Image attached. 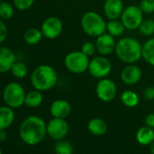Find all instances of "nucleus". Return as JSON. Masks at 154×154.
<instances>
[{
    "mask_svg": "<svg viewBox=\"0 0 154 154\" xmlns=\"http://www.w3.org/2000/svg\"><path fill=\"white\" fill-rule=\"evenodd\" d=\"M12 75L16 79H23L28 75V68L23 62L16 61L11 69Z\"/></svg>",
    "mask_w": 154,
    "mask_h": 154,
    "instance_id": "obj_25",
    "label": "nucleus"
},
{
    "mask_svg": "<svg viewBox=\"0 0 154 154\" xmlns=\"http://www.w3.org/2000/svg\"><path fill=\"white\" fill-rule=\"evenodd\" d=\"M89 61L90 60H88V56H87L81 51H70L66 55L64 59L65 67L69 71L74 74L84 73L86 70H88Z\"/></svg>",
    "mask_w": 154,
    "mask_h": 154,
    "instance_id": "obj_6",
    "label": "nucleus"
},
{
    "mask_svg": "<svg viewBox=\"0 0 154 154\" xmlns=\"http://www.w3.org/2000/svg\"><path fill=\"white\" fill-rule=\"evenodd\" d=\"M43 101V97L42 94V91L40 90H32L26 94L25 99H24V105L31 108L38 107L42 105Z\"/></svg>",
    "mask_w": 154,
    "mask_h": 154,
    "instance_id": "obj_20",
    "label": "nucleus"
},
{
    "mask_svg": "<svg viewBox=\"0 0 154 154\" xmlns=\"http://www.w3.org/2000/svg\"><path fill=\"white\" fill-rule=\"evenodd\" d=\"M115 51L121 61L134 64L143 57V45L133 37H125L116 42Z\"/></svg>",
    "mask_w": 154,
    "mask_h": 154,
    "instance_id": "obj_2",
    "label": "nucleus"
},
{
    "mask_svg": "<svg viewBox=\"0 0 154 154\" xmlns=\"http://www.w3.org/2000/svg\"><path fill=\"white\" fill-rule=\"evenodd\" d=\"M149 146H150V152L152 154H154V141L149 145Z\"/></svg>",
    "mask_w": 154,
    "mask_h": 154,
    "instance_id": "obj_36",
    "label": "nucleus"
},
{
    "mask_svg": "<svg viewBox=\"0 0 154 154\" xmlns=\"http://www.w3.org/2000/svg\"><path fill=\"white\" fill-rule=\"evenodd\" d=\"M136 141L139 144L147 146L154 141V130L150 126H143L136 133Z\"/></svg>",
    "mask_w": 154,
    "mask_h": 154,
    "instance_id": "obj_18",
    "label": "nucleus"
},
{
    "mask_svg": "<svg viewBox=\"0 0 154 154\" xmlns=\"http://www.w3.org/2000/svg\"><path fill=\"white\" fill-rule=\"evenodd\" d=\"M58 81L56 70L49 65L36 67L31 74V83L34 89L42 92L48 91L55 87Z\"/></svg>",
    "mask_w": 154,
    "mask_h": 154,
    "instance_id": "obj_3",
    "label": "nucleus"
},
{
    "mask_svg": "<svg viewBox=\"0 0 154 154\" xmlns=\"http://www.w3.org/2000/svg\"><path fill=\"white\" fill-rule=\"evenodd\" d=\"M143 58L148 64L154 67V38L148 40L143 45Z\"/></svg>",
    "mask_w": 154,
    "mask_h": 154,
    "instance_id": "obj_24",
    "label": "nucleus"
},
{
    "mask_svg": "<svg viewBox=\"0 0 154 154\" xmlns=\"http://www.w3.org/2000/svg\"><path fill=\"white\" fill-rule=\"evenodd\" d=\"M143 96L147 100H154V87H148L143 91Z\"/></svg>",
    "mask_w": 154,
    "mask_h": 154,
    "instance_id": "obj_33",
    "label": "nucleus"
},
{
    "mask_svg": "<svg viewBox=\"0 0 154 154\" xmlns=\"http://www.w3.org/2000/svg\"><path fill=\"white\" fill-rule=\"evenodd\" d=\"M25 92L23 86L17 82L8 83L3 91V100L5 104L12 108H18L24 105Z\"/></svg>",
    "mask_w": 154,
    "mask_h": 154,
    "instance_id": "obj_5",
    "label": "nucleus"
},
{
    "mask_svg": "<svg viewBox=\"0 0 154 154\" xmlns=\"http://www.w3.org/2000/svg\"><path fill=\"white\" fill-rule=\"evenodd\" d=\"M7 137V134L5 132V129H0V142L4 143Z\"/></svg>",
    "mask_w": 154,
    "mask_h": 154,
    "instance_id": "obj_35",
    "label": "nucleus"
},
{
    "mask_svg": "<svg viewBox=\"0 0 154 154\" xmlns=\"http://www.w3.org/2000/svg\"><path fill=\"white\" fill-rule=\"evenodd\" d=\"M35 0H13L14 6L21 11L29 9L34 3Z\"/></svg>",
    "mask_w": 154,
    "mask_h": 154,
    "instance_id": "obj_29",
    "label": "nucleus"
},
{
    "mask_svg": "<svg viewBox=\"0 0 154 154\" xmlns=\"http://www.w3.org/2000/svg\"><path fill=\"white\" fill-rule=\"evenodd\" d=\"M14 108L4 106L0 108V129L9 128L14 121Z\"/></svg>",
    "mask_w": 154,
    "mask_h": 154,
    "instance_id": "obj_19",
    "label": "nucleus"
},
{
    "mask_svg": "<svg viewBox=\"0 0 154 154\" xmlns=\"http://www.w3.org/2000/svg\"><path fill=\"white\" fill-rule=\"evenodd\" d=\"M97 50V47H96V44H94L93 42H86L82 44L81 46V51L83 53H85L87 56H92L95 51Z\"/></svg>",
    "mask_w": 154,
    "mask_h": 154,
    "instance_id": "obj_30",
    "label": "nucleus"
},
{
    "mask_svg": "<svg viewBox=\"0 0 154 154\" xmlns=\"http://www.w3.org/2000/svg\"><path fill=\"white\" fill-rule=\"evenodd\" d=\"M41 30L45 38L53 40L58 38L62 32L63 24L59 17L50 16L43 21Z\"/></svg>",
    "mask_w": 154,
    "mask_h": 154,
    "instance_id": "obj_11",
    "label": "nucleus"
},
{
    "mask_svg": "<svg viewBox=\"0 0 154 154\" xmlns=\"http://www.w3.org/2000/svg\"><path fill=\"white\" fill-rule=\"evenodd\" d=\"M139 96L132 90H126L125 92H123V94L121 95V101L122 103L130 108L135 107L138 106L139 104Z\"/></svg>",
    "mask_w": 154,
    "mask_h": 154,
    "instance_id": "obj_23",
    "label": "nucleus"
},
{
    "mask_svg": "<svg viewBox=\"0 0 154 154\" xmlns=\"http://www.w3.org/2000/svg\"><path fill=\"white\" fill-rule=\"evenodd\" d=\"M140 8L145 14L154 13V0H142Z\"/></svg>",
    "mask_w": 154,
    "mask_h": 154,
    "instance_id": "obj_31",
    "label": "nucleus"
},
{
    "mask_svg": "<svg viewBox=\"0 0 154 154\" xmlns=\"http://www.w3.org/2000/svg\"><path fill=\"white\" fill-rule=\"evenodd\" d=\"M88 129L91 134L96 136H102L107 132V125L103 119L94 117L89 120L88 124Z\"/></svg>",
    "mask_w": 154,
    "mask_h": 154,
    "instance_id": "obj_17",
    "label": "nucleus"
},
{
    "mask_svg": "<svg viewBox=\"0 0 154 154\" xmlns=\"http://www.w3.org/2000/svg\"><path fill=\"white\" fill-rule=\"evenodd\" d=\"M7 37V27L5 21H0V42H4Z\"/></svg>",
    "mask_w": 154,
    "mask_h": 154,
    "instance_id": "obj_32",
    "label": "nucleus"
},
{
    "mask_svg": "<svg viewBox=\"0 0 154 154\" xmlns=\"http://www.w3.org/2000/svg\"><path fill=\"white\" fill-rule=\"evenodd\" d=\"M139 31L145 36H151L154 33V21L152 19L143 20L139 27Z\"/></svg>",
    "mask_w": 154,
    "mask_h": 154,
    "instance_id": "obj_28",
    "label": "nucleus"
},
{
    "mask_svg": "<svg viewBox=\"0 0 154 154\" xmlns=\"http://www.w3.org/2000/svg\"><path fill=\"white\" fill-rule=\"evenodd\" d=\"M142 69L138 66L129 64L122 70L121 79L125 84L132 86L140 81V79H142Z\"/></svg>",
    "mask_w": 154,
    "mask_h": 154,
    "instance_id": "obj_13",
    "label": "nucleus"
},
{
    "mask_svg": "<svg viewBox=\"0 0 154 154\" xmlns=\"http://www.w3.org/2000/svg\"><path fill=\"white\" fill-rule=\"evenodd\" d=\"M50 113L53 117L65 119L71 113V106L64 99H57L51 103Z\"/></svg>",
    "mask_w": 154,
    "mask_h": 154,
    "instance_id": "obj_14",
    "label": "nucleus"
},
{
    "mask_svg": "<svg viewBox=\"0 0 154 154\" xmlns=\"http://www.w3.org/2000/svg\"><path fill=\"white\" fill-rule=\"evenodd\" d=\"M47 135V124L36 116H30L23 120L19 126V136L27 145L41 143Z\"/></svg>",
    "mask_w": 154,
    "mask_h": 154,
    "instance_id": "obj_1",
    "label": "nucleus"
},
{
    "mask_svg": "<svg viewBox=\"0 0 154 154\" xmlns=\"http://www.w3.org/2000/svg\"><path fill=\"white\" fill-rule=\"evenodd\" d=\"M81 27L86 34L90 37H98L106 31V23L96 12L88 11L81 17Z\"/></svg>",
    "mask_w": 154,
    "mask_h": 154,
    "instance_id": "obj_4",
    "label": "nucleus"
},
{
    "mask_svg": "<svg viewBox=\"0 0 154 154\" xmlns=\"http://www.w3.org/2000/svg\"><path fill=\"white\" fill-rule=\"evenodd\" d=\"M88 70L94 78L104 79L110 74L112 70V64L106 57L101 55L93 58L89 61Z\"/></svg>",
    "mask_w": 154,
    "mask_h": 154,
    "instance_id": "obj_8",
    "label": "nucleus"
},
{
    "mask_svg": "<svg viewBox=\"0 0 154 154\" xmlns=\"http://www.w3.org/2000/svg\"><path fill=\"white\" fill-rule=\"evenodd\" d=\"M117 93V88L116 83L106 78L100 79V81L97 83L96 88L97 97L103 102L112 101Z\"/></svg>",
    "mask_w": 154,
    "mask_h": 154,
    "instance_id": "obj_10",
    "label": "nucleus"
},
{
    "mask_svg": "<svg viewBox=\"0 0 154 154\" xmlns=\"http://www.w3.org/2000/svg\"><path fill=\"white\" fill-rule=\"evenodd\" d=\"M125 29V26L124 25L123 22L119 21L118 19L110 20L108 23H106V31L114 37L121 36L124 33Z\"/></svg>",
    "mask_w": 154,
    "mask_h": 154,
    "instance_id": "obj_22",
    "label": "nucleus"
},
{
    "mask_svg": "<svg viewBox=\"0 0 154 154\" xmlns=\"http://www.w3.org/2000/svg\"><path fill=\"white\" fill-rule=\"evenodd\" d=\"M54 152L57 154H71L73 152V146L67 141L59 140L54 146Z\"/></svg>",
    "mask_w": 154,
    "mask_h": 154,
    "instance_id": "obj_26",
    "label": "nucleus"
},
{
    "mask_svg": "<svg viewBox=\"0 0 154 154\" xmlns=\"http://www.w3.org/2000/svg\"><path fill=\"white\" fill-rule=\"evenodd\" d=\"M121 21L128 30H135L143 21V12L137 5H129L124 9Z\"/></svg>",
    "mask_w": 154,
    "mask_h": 154,
    "instance_id": "obj_7",
    "label": "nucleus"
},
{
    "mask_svg": "<svg viewBox=\"0 0 154 154\" xmlns=\"http://www.w3.org/2000/svg\"><path fill=\"white\" fill-rule=\"evenodd\" d=\"M124 9L122 0H106L104 4V12L109 20H115L121 17Z\"/></svg>",
    "mask_w": 154,
    "mask_h": 154,
    "instance_id": "obj_15",
    "label": "nucleus"
},
{
    "mask_svg": "<svg viewBox=\"0 0 154 154\" xmlns=\"http://www.w3.org/2000/svg\"><path fill=\"white\" fill-rule=\"evenodd\" d=\"M43 33L42 30L36 29V28H30L28 29L23 35L24 41L29 45H36L41 42L42 39Z\"/></svg>",
    "mask_w": 154,
    "mask_h": 154,
    "instance_id": "obj_21",
    "label": "nucleus"
},
{
    "mask_svg": "<svg viewBox=\"0 0 154 154\" xmlns=\"http://www.w3.org/2000/svg\"><path fill=\"white\" fill-rule=\"evenodd\" d=\"M13 14H14V8H13V6L9 3H7L5 1H3L1 3V5H0L1 20L7 21V20L12 18Z\"/></svg>",
    "mask_w": 154,
    "mask_h": 154,
    "instance_id": "obj_27",
    "label": "nucleus"
},
{
    "mask_svg": "<svg viewBox=\"0 0 154 154\" xmlns=\"http://www.w3.org/2000/svg\"><path fill=\"white\" fill-rule=\"evenodd\" d=\"M16 62V57L14 51L6 47L0 49V72L5 73L11 71L13 66Z\"/></svg>",
    "mask_w": 154,
    "mask_h": 154,
    "instance_id": "obj_16",
    "label": "nucleus"
},
{
    "mask_svg": "<svg viewBox=\"0 0 154 154\" xmlns=\"http://www.w3.org/2000/svg\"><path fill=\"white\" fill-rule=\"evenodd\" d=\"M95 44L98 53L103 56L111 54L113 51H115L116 46V42L114 36L108 32H105L97 37Z\"/></svg>",
    "mask_w": 154,
    "mask_h": 154,
    "instance_id": "obj_12",
    "label": "nucleus"
},
{
    "mask_svg": "<svg viewBox=\"0 0 154 154\" xmlns=\"http://www.w3.org/2000/svg\"><path fill=\"white\" fill-rule=\"evenodd\" d=\"M69 133V125L64 118L53 117L47 124V135L52 140H62Z\"/></svg>",
    "mask_w": 154,
    "mask_h": 154,
    "instance_id": "obj_9",
    "label": "nucleus"
},
{
    "mask_svg": "<svg viewBox=\"0 0 154 154\" xmlns=\"http://www.w3.org/2000/svg\"><path fill=\"white\" fill-rule=\"evenodd\" d=\"M145 125L150 126L152 128H154V114H149L144 118Z\"/></svg>",
    "mask_w": 154,
    "mask_h": 154,
    "instance_id": "obj_34",
    "label": "nucleus"
}]
</instances>
